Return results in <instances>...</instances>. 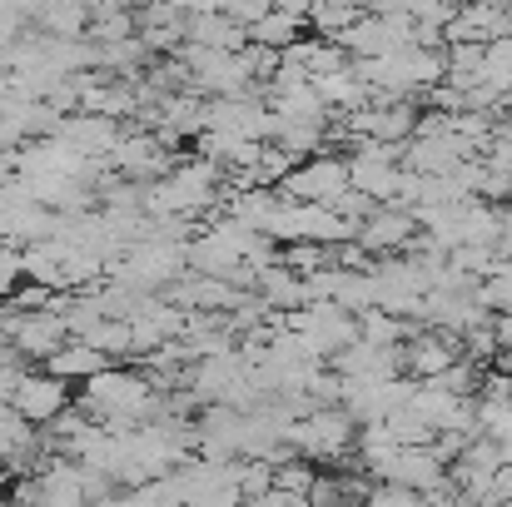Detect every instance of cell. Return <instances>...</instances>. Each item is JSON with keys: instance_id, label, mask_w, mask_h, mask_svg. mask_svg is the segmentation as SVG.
I'll return each mask as SVG.
<instances>
[{"instance_id": "obj_1", "label": "cell", "mask_w": 512, "mask_h": 507, "mask_svg": "<svg viewBox=\"0 0 512 507\" xmlns=\"http://www.w3.org/2000/svg\"><path fill=\"white\" fill-rule=\"evenodd\" d=\"M284 199H309V204H334L343 189H348V165L334 160V155H309L304 165H294L284 179H279Z\"/></svg>"}, {"instance_id": "obj_2", "label": "cell", "mask_w": 512, "mask_h": 507, "mask_svg": "<svg viewBox=\"0 0 512 507\" xmlns=\"http://www.w3.org/2000/svg\"><path fill=\"white\" fill-rule=\"evenodd\" d=\"M10 408L25 418V423H55L65 408H70V388L60 373H20L15 388H10Z\"/></svg>"}, {"instance_id": "obj_3", "label": "cell", "mask_w": 512, "mask_h": 507, "mask_svg": "<svg viewBox=\"0 0 512 507\" xmlns=\"http://www.w3.org/2000/svg\"><path fill=\"white\" fill-rule=\"evenodd\" d=\"M418 234V219H413V209H403V204H393V199H383V204H373V214L353 229V239L378 259V254H398V249H408V239Z\"/></svg>"}, {"instance_id": "obj_4", "label": "cell", "mask_w": 512, "mask_h": 507, "mask_svg": "<svg viewBox=\"0 0 512 507\" xmlns=\"http://www.w3.org/2000/svg\"><path fill=\"white\" fill-rule=\"evenodd\" d=\"M110 160L125 169V174H135V179L170 169V155H165V140L160 135H125V140H115Z\"/></svg>"}, {"instance_id": "obj_5", "label": "cell", "mask_w": 512, "mask_h": 507, "mask_svg": "<svg viewBox=\"0 0 512 507\" xmlns=\"http://www.w3.org/2000/svg\"><path fill=\"white\" fill-rule=\"evenodd\" d=\"M105 363H110V353H100V348H95V343H85V338L60 343V348L45 358V368H50V373H60L65 383H70V378H80V383H85V378H90V373H100Z\"/></svg>"}, {"instance_id": "obj_6", "label": "cell", "mask_w": 512, "mask_h": 507, "mask_svg": "<svg viewBox=\"0 0 512 507\" xmlns=\"http://www.w3.org/2000/svg\"><path fill=\"white\" fill-rule=\"evenodd\" d=\"M299 25H304V15L269 5L264 15H254V20H249V40H254V45H269V50H284V45H294V40H299Z\"/></svg>"}]
</instances>
